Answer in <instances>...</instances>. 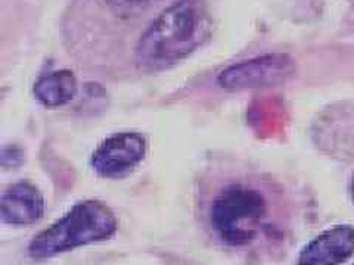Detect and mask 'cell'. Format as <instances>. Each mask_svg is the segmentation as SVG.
Returning <instances> with one entry per match:
<instances>
[{"mask_svg": "<svg viewBox=\"0 0 354 265\" xmlns=\"http://www.w3.org/2000/svg\"><path fill=\"white\" fill-rule=\"evenodd\" d=\"M117 228L118 221L113 209L104 202L88 199L75 204L65 215L32 237L27 252L32 259L53 258L59 253L111 239Z\"/></svg>", "mask_w": 354, "mask_h": 265, "instance_id": "obj_3", "label": "cell"}, {"mask_svg": "<svg viewBox=\"0 0 354 265\" xmlns=\"http://www.w3.org/2000/svg\"><path fill=\"white\" fill-rule=\"evenodd\" d=\"M104 2L117 10H131L142 6H148L153 0H104Z\"/></svg>", "mask_w": 354, "mask_h": 265, "instance_id": "obj_9", "label": "cell"}, {"mask_svg": "<svg viewBox=\"0 0 354 265\" xmlns=\"http://www.w3.org/2000/svg\"><path fill=\"white\" fill-rule=\"evenodd\" d=\"M354 253V227L335 226L307 243L297 265H339Z\"/></svg>", "mask_w": 354, "mask_h": 265, "instance_id": "obj_6", "label": "cell"}, {"mask_svg": "<svg viewBox=\"0 0 354 265\" xmlns=\"http://www.w3.org/2000/svg\"><path fill=\"white\" fill-rule=\"evenodd\" d=\"M209 18L201 0H177L155 18L135 49L138 68L167 70L201 46L208 37Z\"/></svg>", "mask_w": 354, "mask_h": 265, "instance_id": "obj_1", "label": "cell"}, {"mask_svg": "<svg viewBox=\"0 0 354 265\" xmlns=\"http://www.w3.org/2000/svg\"><path fill=\"white\" fill-rule=\"evenodd\" d=\"M77 90H79L77 79L68 70L41 75L32 88L37 101L46 108H59L70 104L75 97Z\"/></svg>", "mask_w": 354, "mask_h": 265, "instance_id": "obj_8", "label": "cell"}, {"mask_svg": "<svg viewBox=\"0 0 354 265\" xmlns=\"http://www.w3.org/2000/svg\"><path fill=\"white\" fill-rule=\"evenodd\" d=\"M351 197H353V202H354V175H353V180H351Z\"/></svg>", "mask_w": 354, "mask_h": 265, "instance_id": "obj_10", "label": "cell"}, {"mask_svg": "<svg viewBox=\"0 0 354 265\" xmlns=\"http://www.w3.org/2000/svg\"><path fill=\"white\" fill-rule=\"evenodd\" d=\"M148 152L147 137L136 131H121L106 137L92 155V168L104 179H123L135 171Z\"/></svg>", "mask_w": 354, "mask_h": 265, "instance_id": "obj_5", "label": "cell"}, {"mask_svg": "<svg viewBox=\"0 0 354 265\" xmlns=\"http://www.w3.org/2000/svg\"><path fill=\"white\" fill-rule=\"evenodd\" d=\"M294 74L295 63L288 55L272 53L227 66L218 74L217 83L227 90H245L283 84Z\"/></svg>", "mask_w": 354, "mask_h": 265, "instance_id": "obj_4", "label": "cell"}, {"mask_svg": "<svg viewBox=\"0 0 354 265\" xmlns=\"http://www.w3.org/2000/svg\"><path fill=\"white\" fill-rule=\"evenodd\" d=\"M0 214L5 224L30 226L44 214V197L35 184L19 181L2 193Z\"/></svg>", "mask_w": 354, "mask_h": 265, "instance_id": "obj_7", "label": "cell"}, {"mask_svg": "<svg viewBox=\"0 0 354 265\" xmlns=\"http://www.w3.org/2000/svg\"><path fill=\"white\" fill-rule=\"evenodd\" d=\"M270 202L256 180L229 179L216 186L207 206L213 235L232 249H243L268 227Z\"/></svg>", "mask_w": 354, "mask_h": 265, "instance_id": "obj_2", "label": "cell"}, {"mask_svg": "<svg viewBox=\"0 0 354 265\" xmlns=\"http://www.w3.org/2000/svg\"><path fill=\"white\" fill-rule=\"evenodd\" d=\"M353 265H354V264H353Z\"/></svg>", "mask_w": 354, "mask_h": 265, "instance_id": "obj_11", "label": "cell"}]
</instances>
